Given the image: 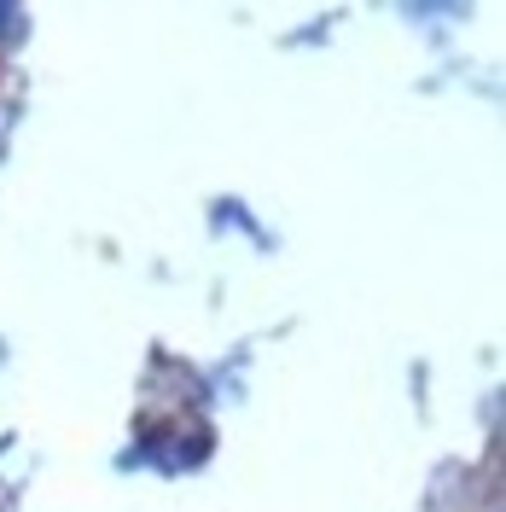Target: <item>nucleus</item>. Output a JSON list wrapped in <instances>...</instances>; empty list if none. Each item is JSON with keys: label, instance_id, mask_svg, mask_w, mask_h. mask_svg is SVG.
I'll use <instances>...</instances> for the list:
<instances>
[{"label": "nucleus", "instance_id": "f257e3e1", "mask_svg": "<svg viewBox=\"0 0 506 512\" xmlns=\"http://www.w3.org/2000/svg\"><path fill=\"white\" fill-rule=\"evenodd\" d=\"M6 24H12V12H6V6H0V35H6Z\"/></svg>", "mask_w": 506, "mask_h": 512}]
</instances>
